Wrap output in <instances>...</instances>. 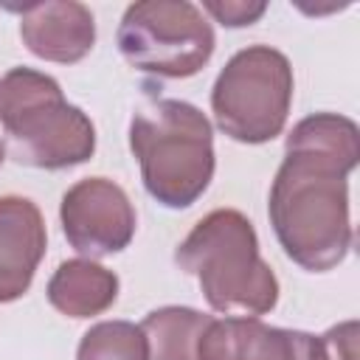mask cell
I'll list each match as a JSON object with an SVG mask.
<instances>
[{"instance_id": "obj_8", "label": "cell", "mask_w": 360, "mask_h": 360, "mask_svg": "<svg viewBox=\"0 0 360 360\" xmlns=\"http://www.w3.org/2000/svg\"><path fill=\"white\" fill-rule=\"evenodd\" d=\"M20 11L22 45L45 62L73 65L84 59L96 45V20L84 3L76 0H42L25 6H6Z\"/></svg>"}, {"instance_id": "obj_14", "label": "cell", "mask_w": 360, "mask_h": 360, "mask_svg": "<svg viewBox=\"0 0 360 360\" xmlns=\"http://www.w3.org/2000/svg\"><path fill=\"white\" fill-rule=\"evenodd\" d=\"M202 11H208L225 28H245L262 20L267 11L264 0H202Z\"/></svg>"}, {"instance_id": "obj_5", "label": "cell", "mask_w": 360, "mask_h": 360, "mask_svg": "<svg viewBox=\"0 0 360 360\" xmlns=\"http://www.w3.org/2000/svg\"><path fill=\"white\" fill-rule=\"evenodd\" d=\"M292 65L270 45L236 51L211 87L217 127L239 143H267L284 132L292 107Z\"/></svg>"}, {"instance_id": "obj_9", "label": "cell", "mask_w": 360, "mask_h": 360, "mask_svg": "<svg viewBox=\"0 0 360 360\" xmlns=\"http://www.w3.org/2000/svg\"><path fill=\"white\" fill-rule=\"evenodd\" d=\"M48 231L42 211L28 197H0V304L22 298L45 256Z\"/></svg>"}, {"instance_id": "obj_13", "label": "cell", "mask_w": 360, "mask_h": 360, "mask_svg": "<svg viewBox=\"0 0 360 360\" xmlns=\"http://www.w3.org/2000/svg\"><path fill=\"white\" fill-rule=\"evenodd\" d=\"M76 360H149L146 335L132 321H98L82 335Z\"/></svg>"}, {"instance_id": "obj_7", "label": "cell", "mask_w": 360, "mask_h": 360, "mask_svg": "<svg viewBox=\"0 0 360 360\" xmlns=\"http://www.w3.org/2000/svg\"><path fill=\"white\" fill-rule=\"evenodd\" d=\"M65 239L87 259L121 253L135 236V208L127 191L107 177L73 183L59 202Z\"/></svg>"}, {"instance_id": "obj_11", "label": "cell", "mask_w": 360, "mask_h": 360, "mask_svg": "<svg viewBox=\"0 0 360 360\" xmlns=\"http://www.w3.org/2000/svg\"><path fill=\"white\" fill-rule=\"evenodd\" d=\"M48 301L68 318H93L118 298V276L93 259L62 262L48 281Z\"/></svg>"}, {"instance_id": "obj_2", "label": "cell", "mask_w": 360, "mask_h": 360, "mask_svg": "<svg viewBox=\"0 0 360 360\" xmlns=\"http://www.w3.org/2000/svg\"><path fill=\"white\" fill-rule=\"evenodd\" d=\"M174 262L219 315L259 318L278 304V278L259 253L253 222L236 208L205 214L177 245Z\"/></svg>"}, {"instance_id": "obj_1", "label": "cell", "mask_w": 360, "mask_h": 360, "mask_svg": "<svg viewBox=\"0 0 360 360\" xmlns=\"http://www.w3.org/2000/svg\"><path fill=\"white\" fill-rule=\"evenodd\" d=\"M360 160V129L338 112L301 118L273 177L267 214L281 250L309 273L338 267L352 248L349 174Z\"/></svg>"}, {"instance_id": "obj_17", "label": "cell", "mask_w": 360, "mask_h": 360, "mask_svg": "<svg viewBox=\"0 0 360 360\" xmlns=\"http://www.w3.org/2000/svg\"><path fill=\"white\" fill-rule=\"evenodd\" d=\"M3 160H6V146H3V141H0V166H3Z\"/></svg>"}, {"instance_id": "obj_16", "label": "cell", "mask_w": 360, "mask_h": 360, "mask_svg": "<svg viewBox=\"0 0 360 360\" xmlns=\"http://www.w3.org/2000/svg\"><path fill=\"white\" fill-rule=\"evenodd\" d=\"M290 360H326L321 338H315L309 332H301V329H292V354H290Z\"/></svg>"}, {"instance_id": "obj_4", "label": "cell", "mask_w": 360, "mask_h": 360, "mask_svg": "<svg viewBox=\"0 0 360 360\" xmlns=\"http://www.w3.org/2000/svg\"><path fill=\"white\" fill-rule=\"evenodd\" d=\"M0 127L20 166L56 172L96 152L93 121L62 96L53 76L34 68H11L0 79Z\"/></svg>"}, {"instance_id": "obj_6", "label": "cell", "mask_w": 360, "mask_h": 360, "mask_svg": "<svg viewBox=\"0 0 360 360\" xmlns=\"http://www.w3.org/2000/svg\"><path fill=\"white\" fill-rule=\"evenodd\" d=\"M115 42L135 70L188 79L208 65L217 37L205 14L188 0H138L127 6Z\"/></svg>"}, {"instance_id": "obj_3", "label": "cell", "mask_w": 360, "mask_h": 360, "mask_svg": "<svg viewBox=\"0 0 360 360\" xmlns=\"http://www.w3.org/2000/svg\"><path fill=\"white\" fill-rule=\"evenodd\" d=\"M129 149L143 188L163 208L194 205L214 177V129L194 104L155 98L129 121Z\"/></svg>"}, {"instance_id": "obj_10", "label": "cell", "mask_w": 360, "mask_h": 360, "mask_svg": "<svg viewBox=\"0 0 360 360\" xmlns=\"http://www.w3.org/2000/svg\"><path fill=\"white\" fill-rule=\"evenodd\" d=\"M292 329L259 318H211L197 343V360H290Z\"/></svg>"}, {"instance_id": "obj_15", "label": "cell", "mask_w": 360, "mask_h": 360, "mask_svg": "<svg viewBox=\"0 0 360 360\" xmlns=\"http://www.w3.org/2000/svg\"><path fill=\"white\" fill-rule=\"evenodd\" d=\"M326 360H357V321H343L321 335Z\"/></svg>"}, {"instance_id": "obj_12", "label": "cell", "mask_w": 360, "mask_h": 360, "mask_svg": "<svg viewBox=\"0 0 360 360\" xmlns=\"http://www.w3.org/2000/svg\"><path fill=\"white\" fill-rule=\"evenodd\" d=\"M208 323L211 315L169 304L152 309L138 326L146 335L149 360H197V343Z\"/></svg>"}]
</instances>
